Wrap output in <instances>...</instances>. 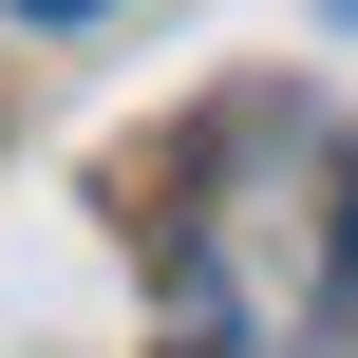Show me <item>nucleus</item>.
Wrapping results in <instances>:
<instances>
[{
	"label": "nucleus",
	"mask_w": 358,
	"mask_h": 358,
	"mask_svg": "<svg viewBox=\"0 0 358 358\" xmlns=\"http://www.w3.org/2000/svg\"><path fill=\"white\" fill-rule=\"evenodd\" d=\"M0 19H38V38H76V19H113V0H0Z\"/></svg>",
	"instance_id": "obj_1"
},
{
	"label": "nucleus",
	"mask_w": 358,
	"mask_h": 358,
	"mask_svg": "<svg viewBox=\"0 0 358 358\" xmlns=\"http://www.w3.org/2000/svg\"><path fill=\"white\" fill-rule=\"evenodd\" d=\"M340 321H358V189H340Z\"/></svg>",
	"instance_id": "obj_2"
}]
</instances>
